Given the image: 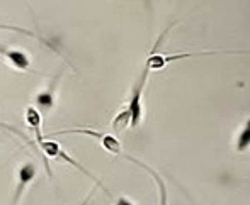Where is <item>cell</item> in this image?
Masks as SVG:
<instances>
[{"instance_id": "obj_6", "label": "cell", "mask_w": 250, "mask_h": 205, "mask_svg": "<svg viewBox=\"0 0 250 205\" xmlns=\"http://www.w3.org/2000/svg\"><path fill=\"white\" fill-rule=\"evenodd\" d=\"M26 122H27V126L34 130V139H36V143L40 144L41 141L44 139L43 134H41V114L36 107H33V105H29V107L26 109Z\"/></svg>"}, {"instance_id": "obj_5", "label": "cell", "mask_w": 250, "mask_h": 205, "mask_svg": "<svg viewBox=\"0 0 250 205\" xmlns=\"http://www.w3.org/2000/svg\"><path fill=\"white\" fill-rule=\"evenodd\" d=\"M58 82H60V76L55 78L53 82L48 85L46 90L40 92L34 98L36 102V109L40 111V114H48L56 104V87H58Z\"/></svg>"}, {"instance_id": "obj_1", "label": "cell", "mask_w": 250, "mask_h": 205, "mask_svg": "<svg viewBox=\"0 0 250 205\" xmlns=\"http://www.w3.org/2000/svg\"><path fill=\"white\" fill-rule=\"evenodd\" d=\"M56 134H85V136H90L94 139H97L101 143V146L104 148L105 151H109L111 154H116V156H126L123 153V146L119 143V139L116 136H111L107 132H101V130L96 129H89V127H75V129H63L58 130V132L50 134V137L56 136Z\"/></svg>"}, {"instance_id": "obj_2", "label": "cell", "mask_w": 250, "mask_h": 205, "mask_svg": "<svg viewBox=\"0 0 250 205\" xmlns=\"http://www.w3.org/2000/svg\"><path fill=\"white\" fill-rule=\"evenodd\" d=\"M38 146H40V149L43 151V153L46 154L48 158H53V160H58V161H63V163L72 165L73 168H77L80 173H83V175H87V176H89V178L96 180L92 175H90L89 171H87L85 168H83L82 165L79 163V161L73 160V158L70 156V154L66 153L65 149H63L62 144H60V143H56V141H51V139H43L40 144H38ZM96 182H97V180H96ZM97 183H99V185L102 186V183H101V182H97ZM102 188H104V186H102Z\"/></svg>"}, {"instance_id": "obj_3", "label": "cell", "mask_w": 250, "mask_h": 205, "mask_svg": "<svg viewBox=\"0 0 250 205\" xmlns=\"http://www.w3.org/2000/svg\"><path fill=\"white\" fill-rule=\"evenodd\" d=\"M38 175V165L33 161H26L17 168V186H16V195H14V204L19 202V199L22 197V193L26 192V188L34 182Z\"/></svg>"}, {"instance_id": "obj_10", "label": "cell", "mask_w": 250, "mask_h": 205, "mask_svg": "<svg viewBox=\"0 0 250 205\" xmlns=\"http://www.w3.org/2000/svg\"><path fill=\"white\" fill-rule=\"evenodd\" d=\"M0 129H7V130H10V132H12V134H17V136H19V137H22V139H26V141H27V143H29V144H31V141H29V139H27V137H26V136H24V134H22V132H21V130H19V129H16V127H12V126H10V124H5V122H0Z\"/></svg>"}, {"instance_id": "obj_9", "label": "cell", "mask_w": 250, "mask_h": 205, "mask_svg": "<svg viewBox=\"0 0 250 205\" xmlns=\"http://www.w3.org/2000/svg\"><path fill=\"white\" fill-rule=\"evenodd\" d=\"M0 29L3 31H12V33H19V34H24V36H29V37H36V39L43 41L44 42V37L40 36V34L33 33L29 29H22V27H16V26H9V24H0Z\"/></svg>"}, {"instance_id": "obj_7", "label": "cell", "mask_w": 250, "mask_h": 205, "mask_svg": "<svg viewBox=\"0 0 250 205\" xmlns=\"http://www.w3.org/2000/svg\"><path fill=\"white\" fill-rule=\"evenodd\" d=\"M126 160H129V161H133V163H136L138 166H142V168H145L146 171L150 173L151 176H153V180H155V183L158 185V190H160V205H167V186H165V183H164V180H162V176L158 175L155 169H151L148 168L145 163H142V161H138L136 158H131V156H128L126 154Z\"/></svg>"}, {"instance_id": "obj_11", "label": "cell", "mask_w": 250, "mask_h": 205, "mask_svg": "<svg viewBox=\"0 0 250 205\" xmlns=\"http://www.w3.org/2000/svg\"><path fill=\"white\" fill-rule=\"evenodd\" d=\"M114 205H135V202H133V200H129L128 197H118Z\"/></svg>"}, {"instance_id": "obj_8", "label": "cell", "mask_w": 250, "mask_h": 205, "mask_svg": "<svg viewBox=\"0 0 250 205\" xmlns=\"http://www.w3.org/2000/svg\"><path fill=\"white\" fill-rule=\"evenodd\" d=\"M235 149L238 153H245L247 149H250V117L245 121L240 132H238L237 141H235Z\"/></svg>"}, {"instance_id": "obj_4", "label": "cell", "mask_w": 250, "mask_h": 205, "mask_svg": "<svg viewBox=\"0 0 250 205\" xmlns=\"http://www.w3.org/2000/svg\"><path fill=\"white\" fill-rule=\"evenodd\" d=\"M0 56L9 61L10 66H14L16 70L21 72H27L31 68V58L26 51L16 48H5V46H0Z\"/></svg>"}]
</instances>
